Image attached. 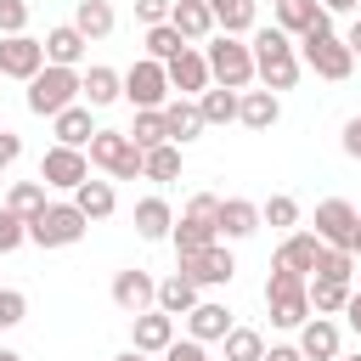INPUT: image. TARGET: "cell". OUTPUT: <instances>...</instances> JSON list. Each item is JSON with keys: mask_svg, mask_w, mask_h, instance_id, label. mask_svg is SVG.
<instances>
[{"mask_svg": "<svg viewBox=\"0 0 361 361\" xmlns=\"http://www.w3.org/2000/svg\"><path fill=\"white\" fill-rule=\"evenodd\" d=\"M169 243H175V259H192V254L214 248V243H220V197H214V192H197V197L186 203V214L175 220Z\"/></svg>", "mask_w": 361, "mask_h": 361, "instance_id": "6da1fadb", "label": "cell"}, {"mask_svg": "<svg viewBox=\"0 0 361 361\" xmlns=\"http://www.w3.org/2000/svg\"><path fill=\"white\" fill-rule=\"evenodd\" d=\"M79 102V68H39L34 79H28V113H39V118H56V113H68Z\"/></svg>", "mask_w": 361, "mask_h": 361, "instance_id": "7a4b0ae2", "label": "cell"}, {"mask_svg": "<svg viewBox=\"0 0 361 361\" xmlns=\"http://www.w3.org/2000/svg\"><path fill=\"white\" fill-rule=\"evenodd\" d=\"M209 73H214V85H226V90H248L254 85V45H243L237 34H220V39H209Z\"/></svg>", "mask_w": 361, "mask_h": 361, "instance_id": "3957f363", "label": "cell"}, {"mask_svg": "<svg viewBox=\"0 0 361 361\" xmlns=\"http://www.w3.org/2000/svg\"><path fill=\"white\" fill-rule=\"evenodd\" d=\"M90 169H102L107 180H135L141 175V147L124 130H96L90 135Z\"/></svg>", "mask_w": 361, "mask_h": 361, "instance_id": "277c9868", "label": "cell"}, {"mask_svg": "<svg viewBox=\"0 0 361 361\" xmlns=\"http://www.w3.org/2000/svg\"><path fill=\"white\" fill-rule=\"evenodd\" d=\"M85 214L73 209V197L68 203H45L34 220H28V243H39V248H68V243H79L85 237Z\"/></svg>", "mask_w": 361, "mask_h": 361, "instance_id": "5b68a950", "label": "cell"}, {"mask_svg": "<svg viewBox=\"0 0 361 361\" xmlns=\"http://www.w3.org/2000/svg\"><path fill=\"white\" fill-rule=\"evenodd\" d=\"M299 62H305L316 79H333V85L355 73V51H350L338 34H322V39H316V34H305V39H299Z\"/></svg>", "mask_w": 361, "mask_h": 361, "instance_id": "8992f818", "label": "cell"}, {"mask_svg": "<svg viewBox=\"0 0 361 361\" xmlns=\"http://www.w3.org/2000/svg\"><path fill=\"white\" fill-rule=\"evenodd\" d=\"M124 102H130L135 113H158V107H169V68L152 62V56L130 62V73H124Z\"/></svg>", "mask_w": 361, "mask_h": 361, "instance_id": "52a82bcc", "label": "cell"}, {"mask_svg": "<svg viewBox=\"0 0 361 361\" xmlns=\"http://www.w3.org/2000/svg\"><path fill=\"white\" fill-rule=\"evenodd\" d=\"M39 180L56 186V192H79V186L90 180V158H85V147H51V152L39 158Z\"/></svg>", "mask_w": 361, "mask_h": 361, "instance_id": "ba28073f", "label": "cell"}, {"mask_svg": "<svg viewBox=\"0 0 361 361\" xmlns=\"http://www.w3.org/2000/svg\"><path fill=\"white\" fill-rule=\"evenodd\" d=\"M45 68V39H34V34H11V39H0V79H34Z\"/></svg>", "mask_w": 361, "mask_h": 361, "instance_id": "9c48e42d", "label": "cell"}, {"mask_svg": "<svg viewBox=\"0 0 361 361\" xmlns=\"http://www.w3.org/2000/svg\"><path fill=\"white\" fill-rule=\"evenodd\" d=\"M355 226H361V214H355L344 197L316 203V237H322L327 248H355Z\"/></svg>", "mask_w": 361, "mask_h": 361, "instance_id": "30bf717a", "label": "cell"}, {"mask_svg": "<svg viewBox=\"0 0 361 361\" xmlns=\"http://www.w3.org/2000/svg\"><path fill=\"white\" fill-rule=\"evenodd\" d=\"M113 305L124 310V316H141V310H158V276H147V271H118L113 276Z\"/></svg>", "mask_w": 361, "mask_h": 361, "instance_id": "8fae6325", "label": "cell"}, {"mask_svg": "<svg viewBox=\"0 0 361 361\" xmlns=\"http://www.w3.org/2000/svg\"><path fill=\"white\" fill-rule=\"evenodd\" d=\"M175 344V316H164V310H141V316H130V350H141V355H164Z\"/></svg>", "mask_w": 361, "mask_h": 361, "instance_id": "7c38bea8", "label": "cell"}, {"mask_svg": "<svg viewBox=\"0 0 361 361\" xmlns=\"http://www.w3.org/2000/svg\"><path fill=\"white\" fill-rule=\"evenodd\" d=\"M175 271H180V276H192L197 288H220V282H231V276H237V259H231V254H226V248L214 243V248H203V254L180 259Z\"/></svg>", "mask_w": 361, "mask_h": 361, "instance_id": "4fadbf2b", "label": "cell"}, {"mask_svg": "<svg viewBox=\"0 0 361 361\" xmlns=\"http://www.w3.org/2000/svg\"><path fill=\"white\" fill-rule=\"evenodd\" d=\"M209 85H214V73H209V56L186 45V51L169 62V90H180V96H192V102H197Z\"/></svg>", "mask_w": 361, "mask_h": 361, "instance_id": "5bb4252c", "label": "cell"}, {"mask_svg": "<svg viewBox=\"0 0 361 361\" xmlns=\"http://www.w3.org/2000/svg\"><path fill=\"white\" fill-rule=\"evenodd\" d=\"M322 248H327V243H322L316 231H288L271 265H282V271H299V276H316V259H322Z\"/></svg>", "mask_w": 361, "mask_h": 361, "instance_id": "9a60e30c", "label": "cell"}, {"mask_svg": "<svg viewBox=\"0 0 361 361\" xmlns=\"http://www.w3.org/2000/svg\"><path fill=\"white\" fill-rule=\"evenodd\" d=\"M169 28H175L186 45L209 39V34H214V11H209V0H175V11H169Z\"/></svg>", "mask_w": 361, "mask_h": 361, "instance_id": "2e32d148", "label": "cell"}, {"mask_svg": "<svg viewBox=\"0 0 361 361\" xmlns=\"http://www.w3.org/2000/svg\"><path fill=\"white\" fill-rule=\"evenodd\" d=\"M186 327H192V338H197V344H220L237 322H231V310H226L220 299H197V310L186 316Z\"/></svg>", "mask_w": 361, "mask_h": 361, "instance_id": "e0dca14e", "label": "cell"}, {"mask_svg": "<svg viewBox=\"0 0 361 361\" xmlns=\"http://www.w3.org/2000/svg\"><path fill=\"white\" fill-rule=\"evenodd\" d=\"M118 96H124V73H113V68H102V62L79 73V102H85V107H107V102H118Z\"/></svg>", "mask_w": 361, "mask_h": 361, "instance_id": "ac0fdd59", "label": "cell"}, {"mask_svg": "<svg viewBox=\"0 0 361 361\" xmlns=\"http://www.w3.org/2000/svg\"><path fill=\"white\" fill-rule=\"evenodd\" d=\"M85 45H90V39H85L73 23H56V28L45 34V62H51V68H79Z\"/></svg>", "mask_w": 361, "mask_h": 361, "instance_id": "d6986e66", "label": "cell"}, {"mask_svg": "<svg viewBox=\"0 0 361 361\" xmlns=\"http://www.w3.org/2000/svg\"><path fill=\"white\" fill-rule=\"evenodd\" d=\"M299 73H305V62H299V51H288V56H259L254 62V79L276 96V90H293L299 85Z\"/></svg>", "mask_w": 361, "mask_h": 361, "instance_id": "ffe728a7", "label": "cell"}, {"mask_svg": "<svg viewBox=\"0 0 361 361\" xmlns=\"http://www.w3.org/2000/svg\"><path fill=\"white\" fill-rule=\"evenodd\" d=\"M164 124H169V141H180V147H186V141H197V135L209 130V124H203V107H197L192 96L169 102V107H164Z\"/></svg>", "mask_w": 361, "mask_h": 361, "instance_id": "44dd1931", "label": "cell"}, {"mask_svg": "<svg viewBox=\"0 0 361 361\" xmlns=\"http://www.w3.org/2000/svg\"><path fill=\"white\" fill-rule=\"evenodd\" d=\"M259 231V203H248V197H220V237H254Z\"/></svg>", "mask_w": 361, "mask_h": 361, "instance_id": "7402d4cb", "label": "cell"}, {"mask_svg": "<svg viewBox=\"0 0 361 361\" xmlns=\"http://www.w3.org/2000/svg\"><path fill=\"white\" fill-rule=\"evenodd\" d=\"M299 350H305V361H338V327L327 316L305 322L299 327Z\"/></svg>", "mask_w": 361, "mask_h": 361, "instance_id": "603a6c76", "label": "cell"}, {"mask_svg": "<svg viewBox=\"0 0 361 361\" xmlns=\"http://www.w3.org/2000/svg\"><path fill=\"white\" fill-rule=\"evenodd\" d=\"M51 130H56V147H90V135H96V124H90V107H85V102H73L68 113H56V118H51Z\"/></svg>", "mask_w": 361, "mask_h": 361, "instance_id": "cb8c5ba5", "label": "cell"}, {"mask_svg": "<svg viewBox=\"0 0 361 361\" xmlns=\"http://www.w3.org/2000/svg\"><path fill=\"white\" fill-rule=\"evenodd\" d=\"M158 310H164V316H192V310H197V282L180 276V271L164 276V282H158Z\"/></svg>", "mask_w": 361, "mask_h": 361, "instance_id": "d4e9b609", "label": "cell"}, {"mask_svg": "<svg viewBox=\"0 0 361 361\" xmlns=\"http://www.w3.org/2000/svg\"><path fill=\"white\" fill-rule=\"evenodd\" d=\"M73 209H79L85 220H107V214L118 209V192H113V180H85V186L73 192Z\"/></svg>", "mask_w": 361, "mask_h": 361, "instance_id": "484cf974", "label": "cell"}, {"mask_svg": "<svg viewBox=\"0 0 361 361\" xmlns=\"http://www.w3.org/2000/svg\"><path fill=\"white\" fill-rule=\"evenodd\" d=\"M135 231H141L147 243H164V237L175 231V214H169V203H164V197H141V203H135Z\"/></svg>", "mask_w": 361, "mask_h": 361, "instance_id": "4316f807", "label": "cell"}, {"mask_svg": "<svg viewBox=\"0 0 361 361\" xmlns=\"http://www.w3.org/2000/svg\"><path fill=\"white\" fill-rule=\"evenodd\" d=\"M113 23H118V17H113V6H107V0H79V6H73V28H79L90 45H96V39H107V34H113Z\"/></svg>", "mask_w": 361, "mask_h": 361, "instance_id": "83f0119b", "label": "cell"}, {"mask_svg": "<svg viewBox=\"0 0 361 361\" xmlns=\"http://www.w3.org/2000/svg\"><path fill=\"white\" fill-rule=\"evenodd\" d=\"M237 118H243L248 130H271V124L282 118V102H276L271 90H243V107H237Z\"/></svg>", "mask_w": 361, "mask_h": 361, "instance_id": "f1b7e54d", "label": "cell"}, {"mask_svg": "<svg viewBox=\"0 0 361 361\" xmlns=\"http://www.w3.org/2000/svg\"><path fill=\"white\" fill-rule=\"evenodd\" d=\"M209 11H214V28H220V34H248L259 0H209Z\"/></svg>", "mask_w": 361, "mask_h": 361, "instance_id": "f546056e", "label": "cell"}, {"mask_svg": "<svg viewBox=\"0 0 361 361\" xmlns=\"http://www.w3.org/2000/svg\"><path fill=\"white\" fill-rule=\"evenodd\" d=\"M197 107H203V124H231V118H237V107H243V90L209 85V90L197 96Z\"/></svg>", "mask_w": 361, "mask_h": 361, "instance_id": "4dcf8cb0", "label": "cell"}, {"mask_svg": "<svg viewBox=\"0 0 361 361\" xmlns=\"http://www.w3.org/2000/svg\"><path fill=\"white\" fill-rule=\"evenodd\" d=\"M271 11H276V28H282V34H305V28L322 17V6H316V0H276Z\"/></svg>", "mask_w": 361, "mask_h": 361, "instance_id": "1f68e13d", "label": "cell"}, {"mask_svg": "<svg viewBox=\"0 0 361 361\" xmlns=\"http://www.w3.org/2000/svg\"><path fill=\"white\" fill-rule=\"evenodd\" d=\"M124 135H130V141H135L141 152H152V147H164V141H169V124H164V107H158V113H135V124H130Z\"/></svg>", "mask_w": 361, "mask_h": 361, "instance_id": "d6a6232c", "label": "cell"}, {"mask_svg": "<svg viewBox=\"0 0 361 361\" xmlns=\"http://www.w3.org/2000/svg\"><path fill=\"white\" fill-rule=\"evenodd\" d=\"M141 175H147V180H175V175H180V147L164 141V147L141 152Z\"/></svg>", "mask_w": 361, "mask_h": 361, "instance_id": "836d02e7", "label": "cell"}, {"mask_svg": "<svg viewBox=\"0 0 361 361\" xmlns=\"http://www.w3.org/2000/svg\"><path fill=\"white\" fill-rule=\"evenodd\" d=\"M220 344H226V361H265V338H259V327H231Z\"/></svg>", "mask_w": 361, "mask_h": 361, "instance_id": "e575fe53", "label": "cell"}, {"mask_svg": "<svg viewBox=\"0 0 361 361\" xmlns=\"http://www.w3.org/2000/svg\"><path fill=\"white\" fill-rule=\"evenodd\" d=\"M6 209L23 214V220H34V214L45 209V180H17V186L6 192Z\"/></svg>", "mask_w": 361, "mask_h": 361, "instance_id": "d590c367", "label": "cell"}, {"mask_svg": "<svg viewBox=\"0 0 361 361\" xmlns=\"http://www.w3.org/2000/svg\"><path fill=\"white\" fill-rule=\"evenodd\" d=\"M350 276H355V254H350V248H322L316 282H344V288H350Z\"/></svg>", "mask_w": 361, "mask_h": 361, "instance_id": "8d00e7d4", "label": "cell"}, {"mask_svg": "<svg viewBox=\"0 0 361 361\" xmlns=\"http://www.w3.org/2000/svg\"><path fill=\"white\" fill-rule=\"evenodd\" d=\"M350 293H355V288H344V282H316V276H310V310H316V316H338V310L350 305Z\"/></svg>", "mask_w": 361, "mask_h": 361, "instance_id": "74e56055", "label": "cell"}, {"mask_svg": "<svg viewBox=\"0 0 361 361\" xmlns=\"http://www.w3.org/2000/svg\"><path fill=\"white\" fill-rule=\"evenodd\" d=\"M180 51H186V39H180V34L169 28V23H158V28H147V56H152V62H164V68H169V62H175Z\"/></svg>", "mask_w": 361, "mask_h": 361, "instance_id": "f35d334b", "label": "cell"}, {"mask_svg": "<svg viewBox=\"0 0 361 361\" xmlns=\"http://www.w3.org/2000/svg\"><path fill=\"white\" fill-rule=\"evenodd\" d=\"M259 220H265V226H276V231H288V226H299V203H293L288 192H276V197H265V203H259Z\"/></svg>", "mask_w": 361, "mask_h": 361, "instance_id": "ab89813d", "label": "cell"}, {"mask_svg": "<svg viewBox=\"0 0 361 361\" xmlns=\"http://www.w3.org/2000/svg\"><path fill=\"white\" fill-rule=\"evenodd\" d=\"M288 51H293V34H282L276 23L254 34V62H259V56H288Z\"/></svg>", "mask_w": 361, "mask_h": 361, "instance_id": "60d3db41", "label": "cell"}, {"mask_svg": "<svg viewBox=\"0 0 361 361\" xmlns=\"http://www.w3.org/2000/svg\"><path fill=\"white\" fill-rule=\"evenodd\" d=\"M28 34V0H0V39Z\"/></svg>", "mask_w": 361, "mask_h": 361, "instance_id": "b9f144b4", "label": "cell"}, {"mask_svg": "<svg viewBox=\"0 0 361 361\" xmlns=\"http://www.w3.org/2000/svg\"><path fill=\"white\" fill-rule=\"evenodd\" d=\"M23 243H28V220L11 214V209H0V254H11V248H23Z\"/></svg>", "mask_w": 361, "mask_h": 361, "instance_id": "7bdbcfd3", "label": "cell"}, {"mask_svg": "<svg viewBox=\"0 0 361 361\" xmlns=\"http://www.w3.org/2000/svg\"><path fill=\"white\" fill-rule=\"evenodd\" d=\"M23 316H28V299H23L17 288H0V333H6V327H17Z\"/></svg>", "mask_w": 361, "mask_h": 361, "instance_id": "ee69618b", "label": "cell"}, {"mask_svg": "<svg viewBox=\"0 0 361 361\" xmlns=\"http://www.w3.org/2000/svg\"><path fill=\"white\" fill-rule=\"evenodd\" d=\"M169 11H175V0H135V17H141L147 28H158V23H169Z\"/></svg>", "mask_w": 361, "mask_h": 361, "instance_id": "f6af8a7d", "label": "cell"}, {"mask_svg": "<svg viewBox=\"0 0 361 361\" xmlns=\"http://www.w3.org/2000/svg\"><path fill=\"white\" fill-rule=\"evenodd\" d=\"M164 361H209V350H203L197 338H175V344L164 350Z\"/></svg>", "mask_w": 361, "mask_h": 361, "instance_id": "bcb514c9", "label": "cell"}, {"mask_svg": "<svg viewBox=\"0 0 361 361\" xmlns=\"http://www.w3.org/2000/svg\"><path fill=\"white\" fill-rule=\"evenodd\" d=\"M17 158H23V141H17L11 130H0V169H11Z\"/></svg>", "mask_w": 361, "mask_h": 361, "instance_id": "7dc6e473", "label": "cell"}, {"mask_svg": "<svg viewBox=\"0 0 361 361\" xmlns=\"http://www.w3.org/2000/svg\"><path fill=\"white\" fill-rule=\"evenodd\" d=\"M344 152H350V158H361V113L344 124Z\"/></svg>", "mask_w": 361, "mask_h": 361, "instance_id": "c3c4849f", "label": "cell"}, {"mask_svg": "<svg viewBox=\"0 0 361 361\" xmlns=\"http://www.w3.org/2000/svg\"><path fill=\"white\" fill-rule=\"evenodd\" d=\"M265 361H305V350H299V344H271Z\"/></svg>", "mask_w": 361, "mask_h": 361, "instance_id": "681fc988", "label": "cell"}, {"mask_svg": "<svg viewBox=\"0 0 361 361\" xmlns=\"http://www.w3.org/2000/svg\"><path fill=\"white\" fill-rule=\"evenodd\" d=\"M316 6H322V11H327V17H333V11H355V6H361V0H316Z\"/></svg>", "mask_w": 361, "mask_h": 361, "instance_id": "f907efd6", "label": "cell"}, {"mask_svg": "<svg viewBox=\"0 0 361 361\" xmlns=\"http://www.w3.org/2000/svg\"><path fill=\"white\" fill-rule=\"evenodd\" d=\"M344 45H350V51H355V62H361V17L350 23V34H344Z\"/></svg>", "mask_w": 361, "mask_h": 361, "instance_id": "816d5d0a", "label": "cell"}, {"mask_svg": "<svg viewBox=\"0 0 361 361\" xmlns=\"http://www.w3.org/2000/svg\"><path fill=\"white\" fill-rule=\"evenodd\" d=\"M344 316H350V327L361 333V293H350V305H344Z\"/></svg>", "mask_w": 361, "mask_h": 361, "instance_id": "f5cc1de1", "label": "cell"}, {"mask_svg": "<svg viewBox=\"0 0 361 361\" xmlns=\"http://www.w3.org/2000/svg\"><path fill=\"white\" fill-rule=\"evenodd\" d=\"M113 361H152V355H141V350H124V355H113Z\"/></svg>", "mask_w": 361, "mask_h": 361, "instance_id": "db71d44e", "label": "cell"}, {"mask_svg": "<svg viewBox=\"0 0 361 361\" xmlns=\"http://www.w3.org/2000/svg\"><path fill=\"white\" fill-rule=\"evenodd\" d=\"M350 254H355V259H361V226H355V248H350Z\"/></svg>", "mask_w": 361, "mask_h": 361, "instance_id": "11a10c76", "label": "cell"}, {"mask_svg": "<svg viewBox=\"0 0 361 361\" xmlns=\"http://www.w3.org/2000/svg\"><path fill=\"white\" fill-rule=\"evenodd\" d=\"M0 361H23V355H17V350H0Z\"/></svg>", "mask_w": 361, "mask_h": 361, "instance_id": "9f6ffc18", "label": "cell"}, {"mask_svg": "<svg viewBox=\"0 0 361 361\" xmlns=\"http://www.w3.org/2000/svg\"><path fill=\"white\" fill-rule=\"evenodd\" d=\"M344 361H361V355H344Z\"/></svg>", "mask_w": 361, "mask_h": 361, "instance_id": "6f0895ef", "label": "cell"}, {"mask_svg": "<svg viewBox=\"0 0 361 361\" xmlns=\"http://www.w3.org/2000/svg\"><path fill=\"white\" fill-rule=\"evenodd\" d=\"M271 6H276V0H271Z\"/></svg>", "mask_w": 361, "mask_h": 361, "instance_id": "680465c9", "label": "cell"}]
</instances>
